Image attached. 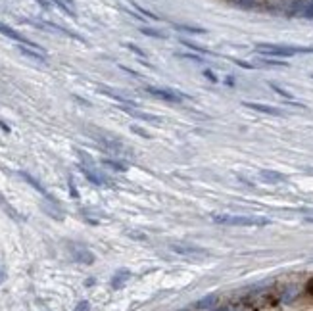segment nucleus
<instances>
[{"instance_id": "1", "label": "nucleus", "mask_w": 313, "mask_h": 311, "mask_svg": "<svg viewBox=\"0 0 313 311\" xmlns=\"http://www.w3.org/2000/svg\"><path fill=\"white\" fill-rule=\"evenodd\" d=\"M256 52L265 58H292L300 54H313V46H292V44H273V42H258Z\"/></svg>"}, {"instance_id": "2", "label": "nucleus", "mask_w": 313, "mask_h": 311, "mask_svg": "<svg viewBox=\"0 0 313 311\" xmlns=\"http://www.w3.org/2000/svg\"><path fill=\"white\" fill-rule=\"evenodd\" d=\"M212 221L217 225H229V227H267V225H271V221L267 217L231 215V213H213Z\"/></svg>"}, {"instance_id": "3", "label": "nucleus", "mask_w": 313, "mask_h": 311, "mask_svg": "<svg viewBox=\"0 0 313 311\" xmlns=\"http://www.w3.org/2000/svg\"><path fill=\"white\" fill-rule=\"evenodd\" d=\"M144 90L154 96L158 100H163V102H169V104H179L183 100H190L188 94L185 92H179V90H173V88H167V87H154V85H146Z\"/></svg>"}, {"instance_id": "4", "label": "nucleus", "mask_w": 313, "mask_h": 311, "mask_svg": "<svg viewBox=\"0 0 313 311\" xmlns=\"http://www.w3.org/2000/svg\"><path fill=\"white\" fill-rule=\"evenodd\" d=\"M23 21L31 23L33 27H38V29H44V31L60 33V35H63V37L73 38V40H77V42H87L81 35H77L75 31H69V29H65V27H62V25H58V23H52V21H31V19H23Z\"/></svg>"}, {"instance_id": "5", "label": "nucleus", "mask_w": 313, "mask_h": 311, "mask_svg": "<svg viewBox=\"0 0 313 311\" xmlns=\"http://www.w3.org/2000/svg\"><path fill=\"white\" fill-rule=\"evenodd\" d=\"M0 35H4V37L12 38V40H15L17 44H25V46H31V48H37V50H42V52H46V50L42 48L40 44H37V42H33V40H29V38L25 37V35H21L19 31H15L13 27H10V25L2 23L0 21Z\"/></svg>"}, {"instance_id": "6", "label": "nucleus", "mask_w": 313, "mask_h": 311, "mask_svg": "<svg viewBox=\"0 0 313 311\" xmlns=\"http://www.w3.org/2000/svg\"><path fill=\"white\" fill-rule=\"evenodd\" d=\"M246 108H250L254 112L265 113V115H275V117H283V110L275 108V106H269V104H258V102H244Z\"/></svg>"}, {"instance_id": "7", "label": "nucleus", "mask_w": 313, "mask_h": 311, "mask_svg": "<svg viewBox=\"0 0 313 311\" xmlns=\"http://www.w3.org/2000/svg\"><path fill=\"white\" fill-rule=\"evenodd\" d=\"M171 250L179 256H206L208 252L200 246H192V244H171Z\"/></svg>"}, {"instance_id": "8", "label": "nucleus", "mask_w": 313, "mask_h": 311, "mask_svg": "<svg viewBox=\"0 0 313 311\" xmlns=\"http://www.w3.org/2000/svg\"><path fill=\"white\" fill-rule=\"evenodd\" d=\"M17 50L27 56V58H31V60H37L40 63H46V52H42V50H37V48H31V46H25V44H19Z\"/></svg>"}, {"instance_id": "9", "label": "nucleus", "mask_w": 313, "mask_h": 311, "mask_svg": "<svg viewBox=\"0 0 313 311\" xmlns=\"http://www.w3.org/2000/svg\"><path fill=\"white\" fill-rule=\"evenodd\" d=\"M171 27L179 31V33H188V35H206L208 29H204L200 25H190V23H171Z\"/></svg>"}, {"instance_id": "10", "label": "nucleus", "mask_w": 313, "mask_h": 311, "mask_svg": "<svg viewBox=\"0 0 313 311\" xmlns=\"http://www.w3.org/2000/svg\"><path fill=\"white\" fill-rule=\"evenodd\" d=\"M179 42H181L183 46H187L188 50H192V52H196V54H202V56H217V54L212 52L210 48L202 46L198 42H192V40H188V38H179Z\"/></svg>"}, {"instance_id": "11", "label": "nucleus", "mask_w": 313, "mask_h": 311, "mask_svg": "<svg viewBox=\"0 0 313 311\" xmlns=\"http://www.w3.org/2000/svg\"><path fill=\"white\" fill-rule=\"evenodd\" d=\"M98 92H100V94H106L108 98L115 100V102H119V104H123V106H133V108H137V104H135L133 100L125 98V96H121V94H117V92H113V90H110V88L100 87V88H98Z\"/></svg>"}, {"instance_id": "12", "label": "nucleus", "mask_w": 313, "mask_h": 311, "mask_svg": "<svg viewBox=\"0 0 313 311\" xmlns=\"http://www.w3.org/2000/svg\"><path fill=\"white\" fill-rule=\"evenodd\" d=\"M298 287H287L283 288V292H279V302L281 304H292L294 300L298 298Z\"/></svg>"}, {"instance_id": "13", "label": "nucleus", "mask_w": 313, "mask_h": 311, "mask_svg": "<svg viewBox=\"0 0 313 311\" xmlns=\"http://www.w3.org/2000/svg\"><path fill=\"white\" fill-rule=\"evenodd\" d=\"M60 10H62L65 15H69V17H77V12H75V4H73V0H52Z\"/></svg>"}, {"instance_id": "14", "label": "nucleus", "mask_w": 313, "mask_h": 311, "mask_svg": "<svg viewBox=\"0 0 313 311\" xmlns=\"http://www.w3.org/2000/svg\"><path fill=\"white\" fill-rule=\"evenodd\" d=\"M19 175H21V177H23V179H25L27 183H29V185H31V187H33V188H35L37 192H40V194H42L44 198L52 200V198H50V194H48V190H46V188L42 187V185L38 183V181H37V179H35V177H31V175L27 173V171H19Z\"/></svg>"}, {"instance_id": "15", "label": "nucleus", "mask_w": 313, "mask_h": 311, "mask_svg": "<svg viewBox=\"0 0 313 311\" xmlns=\"http://www.w3.org/2000/svg\"><path fill=\"white\" fill-rule=\"evenodd\" d=\"M79 169L83 171V175L87 177L88 181L92 183V185H104V177H100L98 173H94L92 169H90V165H85V163H79Z\"/></svg>"}, {"instance_id": "16", "label": "nucleus", "mask_w": 313, "mask_h": 311, "mask_svg": "<svg viewBox=\"0 0 313 311\" xmlns=\"http://www.w3.org/2000/svg\"><path fill=\"white\" fill-rule=\"evenodd\" d=\"M260 177L263 181H267V183H285L287 181V177L283 173H277V171H271V169H262Z\"/></svg>"}, {"instance_id": "17", "label": "nucleus", "mask_w": 313, "mask_h": 311, "mask_svg": "<svg viewBox=\"0 0 313 311\" xmlns=\"http://www.w3.org/2000/svg\"><path fill=\"white\" fill-rule=\"evenodd\" d=\"M125 112L129 113V115H133V117L142 119V121H150V123H154V125H160V119H156V115H150V113H142V112H138V110H133L131 106H127Z\"/></svg>"}, {"instance_id": "18", "label": "nucleus", "mask_w": 313, "mask_h": 311, "mask_svg": "<svg viewBox=\"0 0 313 311\" xmlns=\"http://www.w3.org/2000/svg\"><path fill=\"white\" fill-rule=\"evenodd\" d=\"M129 279H131V273H129L127 269L117 271V273L113 275V279H112V288H121L127 283V281H129Z\"/></svg>"}, {"instance_id": "19", "label": "nucleus", "mask_w": 313, "mask_h": 311, "mask_svg": "<svg viewBox=\"0 0 313 311\" xmlns=\"http://www.w3.org/2000/svg\"><path fill=\"white\" fill-rule=\"evenodd\" d=\"M129 4H131V6H133V8H135V10H137L142 17H148V19H154V21H160V15H158V13L150 12V10H146V8H142V6H140L138 2H135V0H131Z\"/></svg>"}, {"instance_id": "20", "label": "nucleus", "mask_w": 313, "mask_h": 311, "mask_svg": "<svg viewBox=\"0 0 313 311\" xmlns=\"http://www.w3.org/2000/svg\"><path fill=\"white\" fill-rule=\"evenodd\" d=\"M142 35H146V37H152V38H160V40H163V38H167V35L163 33V31H160V29H154V27H140L138 29Z\"/></svg>"}, {"instance_id": "21", "label": "nucleus", "mask_w": 313, "mask_h": 311, "mask_svg": "<svg viewBox=\"0 0 313 311\" xmlns=\"http://www.w3.org/2000/svg\"><path fill=\"white\" fill-rule=\"evenodd\" d=\"M300 17H304V19H313V0H304Z\"/></svg>"}, {"instance_id": "22", "label": "nucleus", "mask_w": 313, "mask_h": 311, "mask_svg": "<svg viewBox=\"0 0 313 311\" xmlns=\"http://www.w3.org/2000/svg\"><path fill=\"white\" fill-rule=\"evenodd\" d=\"M217 304V296H204V298L196 304V310H208V308H213Z\"/></svg>"}, {"instance_id": "23", "label": "nucleus", "mask_w": 313, "mask_h": 311, "mask_svg": "<svg viewBox=\"0 0 313 311\" xmlns=\"http://www.w3.org/2000/svg\"><path fill=\"white\" fill-rule=\"evenodd\" d=\"M231 2L238 8H242V10H256L260 6L258 0H231Z\"/></svg>"}, {"instance_id": "24", "label": "nucleus", "mask_w": 313, "mask_h": 311, "mask_svg": "<svg viewBox=\"0 0 313 311\" xmlns=\"http://www.w3.org/2000/svg\"><path fill=\"white\" fill-rule=\"evenodd\" d=\"M177 58H185V60H190V62H196V63H204L206 60L202 58V56H198L196 52H177L175 54Z\"/></svg>"}, {"instance_id": "25", "label": "nucleus", "mask_w": 313, "mask_h": 311, "mask_svg": "<svg viewBox=\"0 0 313 311\" xmlns=\"http://www.w3.org/2000/svg\"><path fill=\"white\" fill-rule=\"evenodd\" d=\"M75 260L81 263H92L94 262V256L88 250H79V252H75Z\"/></svg>"}, {"instance_id": "26", "label": "nucleus", "mask_w": 313, "mask_h": 311, "mask_svg": "<svg viewBox=\"0 0 313 311\" xmlns=\"http://www.w3.org/2000/svg\"><path fill=\"white\" fill-rule=\"evenodd\" d=\"M263 65H271V67H288V63L285 60H279V58H265L262 56Z\"/></svg>"}, {"instance_id": "27", "label": "nucleus", "mask_w": 313, "mask_h": 311, "mask_svg": "<svg viewBox=\"0 0 313 311\" xmlns=\"http://www.w3.org/2000/svg\"><path fill=\"white\" fill-rule=\"evenodd\" d=\"M269 87H271V90H275L279 96H283V98H287V100H294V96H292L288 90H285L281 85H277V83H269Z\"/></svg>"}, {"instance_id": "28", "label": "nucleus", "mask_w": 313, "mask_h": 311, "mask_svg": "<svg viewBox=\"0 0 313 311\" xmlns=\"http://www.w3.org/2000/svg\"><path fill=\"white\" fill-rule=\"evenodd\" d=\"M102 163L104 165H108V167H112V169H115V171H127V165L125 163H121V162H115V160H102Z\"/></svg>"}, {"instance_id": "29", "label": "nucleus", "mask_w": 313, "mask_h": 311, "mask_svg": "<svg viewBox=\"0 0 313 311\" xmlns=\"http://www.w3.org/2000/svg\"><path fill=\"white\" fill-rule=\"evenodd\" d=\"M123 46H125L127 50H131V52H135L138 58H146V52L140 48V46H137V44H133V42H125Z\"/></svg>"}, {"instance_id": "30", "label": "nucleus", "mask_w": 313, "mask_h": 311, "mask_svg": "<svg viewBox=\"0 0 313 311\" xmlns=\"http://www.w3.org/2000/svg\"><path fill=\"white\" fill-rule=\"evenodd\" d=\"M231 62L233 63H237V65H240V67H244V69H254L256 65L250 62H244V60H237V58H231Z\"/></svg>"}, {"instance_id": "31", "label": "nucleus", "mask_w": 313, "mask_h": 311, "mask_svg": "<svg viewBox=\"0 0 313 311\" xmlns=\"http://www.w3.org/2000/svg\"><path fill=\"white\" fill-rule=\"evenodd\" d=\"M67 185H69V192H71V196H73V198H79V192H77V187H75V183H73V177H69V179H67Z\"/></svg>"}, {"instance_id": "32", "label": "nucleus", "mask_w": 313, "mask_h": 311, "mask_svg": "<svg viewBox=\"0 0 313 311\" xmlns=\"http://www.w3.org/2000/svg\"><path fill=\"white\" fill-rule=\"evenodd\" d=\"M131 131L133 133H137V135H140V137H144V138H150V135L144 131V129H140V127H137V125H131Z\"/></svg>"}, {"instance_id": "33", "label": "nucleus", "mask_w": 313, "mask_h": 311, "mask_svg": "<svg viewBox=\"0 0 313 311\" xmlns=\"http://www.w3.org/2000/svg\"><path fill=\"white\" fill-rule=\"evenodd\" d=\"M75 311H90V304H88L87 300H83V302H79V304H77Z\"/></svg>"}, {"instance_id": "34", "label": "nucleus", "mask_w": 313, "mask_h": 311, "mask_svg": "<svg viewBox=\"0 0 313 311\" xmlns=\"http://www.w3.org/2000/svg\"><path fill=\"white\" fill-rule=\"evenodd\" d=\"M204 77H206V79H210L212 83H217V81H219V79H217V75L213 73L212 69H204Z\"/></svg>"}, {"instance_id": "35", "label": "nucleus", "mask_w": 313, "mask_h": 311, "mask_svg": "<svg viewBox=\"0 0 313 311\" xmlns=\"http://www.w3.org/2000/svg\"><path fill=\"white\" fill-rule=\"evenodd\" d=\"M304 290H306V294H308V296H312V298H313V279H310V281L306 283Z\"/></svg>"}, {"instance_id": "36", "label": "nucleus", "mask_w": 313, "mask_h": 311, "mask_svg": "<svg viewBox=\"0 0 313 311\" xmlns=\"http://www.w3.org/2000/svg\"><path fill=\"white\" fill-rule=\"evenodd\" d=\"M42 10H50V0H35Z\"/></svg>"}, {"instance_id": "37", "label": "nucleus", "mask_w": 313, "mask_h": 311, "mask_svg": "<svg viewBox=\"0 0 313 311\" xmlns=\"http://www.w3.org/2000/svg\"><path fill=\"white\" fill-rule=\"evenodd\" d=\"M119 67H121V69H123V71H125V73L133 75V77H140V73H137V71H133V69H129V67H127V65H119Z\"/></svg>"}, {"instance_id": "38", "label": "nucleus", "mask_w": 313, "mask_h": 311, "mask_svg": "<svg viewBox=\"0 0 313 311\" xmlns=\"http://www.w3.org/2000/svg\"><path fill=\"white\" fill-rule=\"evenodd\" d=\"M225 83H227V85H229V87H235V79H233V77H227V79H225Z\"/></svg>"}, {"instance_id": "39", "label": "nucleus", "mask_w": 313, "mask_h": 311, "mask_svg": "<svg viewBox=\"0 0 313 311\" xmlns=\"http://www.w3.org/2000/svg\"><path fill=\"white\" fill-rule=\"evenodd\" d=\"M0 127H2V129H4L6 133H10V129H8V125H4V123H2V121H0Z\"/></svg>"}, {"instance_id": "40", "label": "nucleus", "mask_w": 313, "mask_h": 311, "mask_svg": "<svg viewBox=\"0 0 313 311\" xmlns=\"http://www.w3.org/2000/svg\"><path fill=\"white\" fill-rule=\"evenodd\" d=\"M212 311H229V308H215V310Z\"/></svg>"}, {"instance_id": "41", "label": "nucleus", "mask_w": 313, "mask_h": 311, "mask_svg": "<svg viewBox=\"0 0 313 311\" xmlns=\"http://www.w3.org/2000/svg\"><path fill=\"white\" fill-rule=\"evenodd\" d=\"M308 223H313V217H308Z\"/></svg>"}, {"instance_id": "42", "label": "nucleus", "mask_w": 313, "mask_h": 311, "mask_svg": "<svg viewBox=\"0 0 313 311\" xmlns=\"http://www.w3.org/2000/svg\"><path fill=\"white\" fill-rule=\"evenodd\" d=\"M312 77H313V75H312Z\"/></svg>"}]
</instances>
